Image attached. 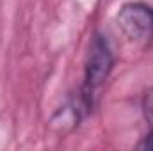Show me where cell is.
Listing matches in <instances>:
<instances>
[{
    "mask_svg": "<svg viewBox=\"0 0 153 151\" xmlns=\"http://www.w3.org/2000/svg\"><path fill=\"white\" fill-rule=\"evenodd\" d=\"M114 66V55L109 46V41L103 36H94L89 46V53L85 59V73H84V87L80 101L84 109L93 107V100L96 91L105 84Z\"/></svg>",
    "mask_w": 153,
    "mask_h": 151,
    "instance_id": "cell-1",
    "label": "cell"
},
{
    "mask_svg": "<svg viewBox=\"0 0 153 151\" xmlns=\"http://www.w3.org/2000/svg\"><path fill=\"white\" fill-rule=\"evenodd\" d=\"M116 20L123 34L132 41H146L153 38V7L146 4H125L119 9Z\"/></svg>",
    "mask_w": 153,
    "mask_h": 151,
    "instance_id": "cell-2",
    "label": "cell"
},
{
    "mask_svg": "<svg viewBox=\"0 0 153 151\" xmlns=\"http://www.w3.org/2000/svg\"><path fill=\"white\" fill-rule=\"evenodd\" d=\"M143 112H144V119L150 126L146 137H144V142L141 144V148H146V150H153V87L144 94V100H143Z\"/></svg>",
    "mask_w": 153,
    "mask_h": 151,
    "instance_id": "cell-3",
    "label": "cell"
}]
</instances>
